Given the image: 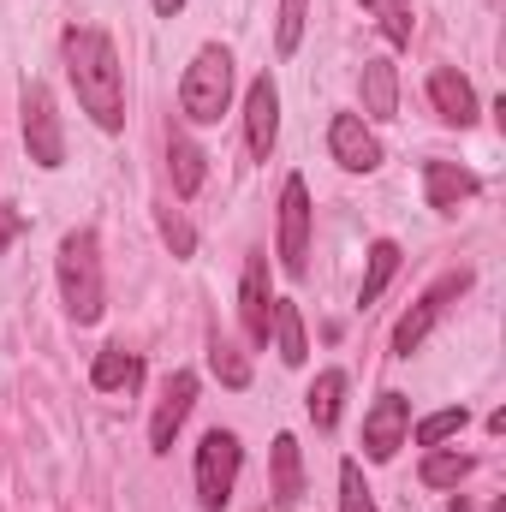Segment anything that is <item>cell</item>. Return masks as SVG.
I'll return each instance as SVG.
<instances>
[{
	"instance_id": "6da1fadb",
	"label": "cell",
	"mask_w": 506,
	"mask_h": 512,
	"mask_svg": "<svg viewBox=\"0 0 506 512\" xmlns=\"http://www.w3.org/2000/svg\"><path fill=\"white\" fill-rule=\"evenodd\" d=\"M60 48H66V78L78 90V108L102 131H120L126 126V72H120L114 36L90 30V24H72Z\"/></svg>"
},
{
	"instance_id": "7a4b0ae2",
	"label": "cell",
	"mask_w": 506,
	"mask_h": 512,
	"mask_svg": "<svg viewBox=\"0 0 506 512\" xmlns=\"http://www.w3.org/2000/svg\"><path fill=\"white\" fill-rule=\"evenodd\" d=\"M60 298H66V316H72L78 328L102 322V310H108L102 245H96V233H90V227H78V233H66V239H60Z\"/></svg>"
},
{
	"instance_id": "3957f363",
	"label": "cell",
	"mask_w": 506,
	"mask_h": 512,
	"mask_svg": "<svg viewBox=\"0 0 506 512\" xmlns=\"http://www.w3.org/2000/svg\"><path fill=\"white\" fill-rule=\"evenodd\" d=\"M179 108H185L191 126H215L233 108V54L221 42H209V48L191 54L185 78H179Z\"/></svg>"
},
{
	"instance_id": "277c9868",
	"label": "cell",
	"mask_w": 506,
	"mask_h": 512,
	"mask_svg": "<svg viewBox=\"0 0 506 512\" xmlns=\"http://www.w3.org/2000/svg\"><path fill=\"white\" fill-rule=\"evenodd\" d=\"M18 120H24V149L36 167H66V131H60V114H54V96L42 78H24L18 90Z\"/></svg>"
},
{
	"instance_id": "5b68a950",
	"label": "cell",
	"mask_w": 506,
	"mask_h": 512,
	"mask_svg": "<svg viewBox=\"0 0 506 512\" xmlns=\"http://www.w3.org/2000/svg\"><path fill=\"white\" fill-rule=\"evenodd\" d=\"M239 465H245V447H239L233 429H209L197 441V501H203V512H221L233 501Z\"/></svg>"
},
{
	"instance_id": "8992f818",
	"label": "cell",
	"mask_w": 506,
	"mask_h": 512,
	"mask_svg": "<svg viewBox=\"0 0 506 512\" xmlns=\"http://www.w3.org/2000/svg\"><path fill=\"white\" fill-rule=\"evenodd\" d=\"M465 292H471V274H465V268H459V274H441V280H435V286L405 310V316H399V328H393V352H399V358H411V352L429 340V328L453 310V298H465Z\"/></svg>"
},
{
	"instance_id": "52a82bcc",
	"label": "cell",
	"mask_w": 506,
	"mask_h": 512,
	"mask_svg": "<svg viewBox=\"0 0 506 512\" xmlns=\"http://www.w3.org/2000/svg\"><path fill=\"white\" fill-rule=\"evenodd\" d=\"M280 268L310 274V185L298 173L280 185Z\"/></svg>"
},
{
	"instance_id": "ba28073f",
	"label": "cell",
	"mask_w": 506,
	"mask_h": 512,
	"mask_svg": "<svg viewBox=\"0 0 506 512\" xmlns=\"http://www.w3.org/2000/svg\"><path fill=\"white\" fill-rule=\"evenodd\" d=\"M405 435H411V399L405 393H381L370 405V417H364V459L387 465L405 447Z\"/></svg>"
},
{
	"instance_id": "9c48e42d",
	"label": "cell",
	"mask_w": 506,
	"mask_h": 512,
	"mask_svg": "<svg viewBox=\"0 0 506 512\" xmlns=\"http://www.w3.org/2000/svg\"><path fill=\"white\" fill-rule=\"evenodd\" d=\"M191 405H197V376L173 370L167 387H161V399H155V417H149V453H173V435L191 417Z\"/></svg>"
},
{
	"instance_id": "30bf717a",
	"label": "cell",
	"mask_w": 506,
	"mask_h": 512,
	"mask_svg": "<svg viewBox=\"0 0 506 512\" xmlns=\"http://www.w3.org/2000/svg\"><path fill=\"white\" fill-rule=\"evenodd\" d=\"M328 149H334V161H340L346 173H376L381 167V143H376V131L364 126V114H334Z\"/></svg>"
},
{
	"instance_id": "8fae6325",
	"label": "cell",
	"mask_w": 506,
	"mask_h": 512,
	"mask_svg": "<svg viewBox=\"0 0 506 512\" xmlns=\"http://www.w3.org/2000/svg\"><path fill=\"white\" fill-rule=\"evenodd\" d=\"M245 137H251L256 161H268V155H274V137H280V90H274V78H268V72L245 90Z\"/></svg>"
},
{
	"instance_id": "7c38bea8",
	"label": "cell",
	"mask_w": 506,
	"mask_h": 512,
	"mask_svg": "<svg viewBox=\"0 0 506 512\" xmlns=\"http://www.w3.org/2000/svg\"><path fill=\"white\" fill-rule=\"evenodd\" d=\"M423 191H429V209L453 215L459 203H471L483 191V179L471 167H459V161H423Z\"/></svg>"
},
{
	"instance_id": "4fadbf2b",
	"label": "cell",
	"mask_w": 506,
	"mask_h": 512,
	"mask_svg": "<svg viewBox=\"0 0 506 512\" xmlns=\"http://www.w3.org/2000/svg\"><path fill=\"white\" fill-rule=\"evenodd\" d=\"M239 316H245V334L256 346H268V322H274V292H268V256L245 262V280H239Z\"/></svg>"
},
{
	"instance_id": "5bb4252c",
	"label": "cell",
	"mask_w": 506,
	"mask_h": 512,
	"mask_svg": "<svg viewBox=\"0 0 506 512\" xmlns=\"http://www.w3.org/2000/svg\"><path fill=\"white\" fill-rule=\"evenodd\" d=\"M429 102H435V114H441L447 126H471V120H477V90H471V78H459L453 66H435V72H429Z\"/></svg>"
},
{
	"instance_id": "9a60e30c",
	"label": "cell",
	"mask_w": 506,
	"mask_h": 512,
	"mask_svg": "<svg viewBox=\"0 0 506 512\" xmlns=\"http://www.w3.org/2000/svg\"><path fill=\"white\" fill-rule=\"evenodd\" d=\"M358 90H364V114L370 120H393L399 114V72H393V60H364Z\"/></svg>"
},
{
	"instance_id": "2e32d148",
	"label": "cell",
	"mask_w": 506,
	"mask_h": 512,
	"mask_svg": "<svg viewBox=\"0 0 506 512\" xmlns=\"http://www.w3.org/2000/svg\"><path fill=\"white\" fill-rule=\"evenodd\" d=\"M304 501V453L292 435H274V507H298Z\"/></svg>"
},
{
	"instance_id": "e0dca14e",
	"label": "cell",
	"mask_w": 506,
	"mask_h": 512,
	"mask_svg": "<svg viewBox=\"0 0 506 512\" xmlns=\"http://www.w3.org/2000/svg\"><path fill=\"white\" fill-rule=\"evenodd\" d=\"M268 334H274V352H280V364H304L310 358V346H304V316H298V304L292 298H274V322H268Z\"/></svg>"
},
{
	"instance_id": "ac0fdd59",
	"label": "cell",
	"mask_w": 506,
	"mask_h": 512,
	"mask_svg": "<svg viewBox=\"0 0 506 512\" xmlns=\"http://www.w3.org/2000/svg\"><path fill=\"white\" fill-rule=\"evenodd\" d=\"M167 161H173V191L179 197H197L203 191V149L179 126H167Z\"/></svg>"
},
{
	"instance_id": "d6986e66",
	"label": "cell",
	"mask_w": 506,
	"mask_h": 512,
	"mask_svg": "<svg viewBox=\"0 0 506 512\" xmlns=\"http://www.w3.org/2000/svg\"><path fill=\"white\" fill-rule=\"evenodd\" d=\"M143 382V364H137V352L126 346H108V352H96V364H90V387H102V393H120V387H137Z\"/></svg>"
},
{
	"instance_id": "ffe728a7",
	"label": "cell",
	"mask_w": 506,
	"mask_h": 512,
	"mask_svg": "<svg viewBox=\"0 0 506 512\" xmlns=\"http://www.w3.org/2000/svg\"><path fill=\"white\" fill-rule=\"evenodd\" d=\"M340 399H346V370H322L310 393H304V411H310V423L316 429H334L340 423Z\"/></svg>"
},
{
	"instance_id": "44dd1931",
	"label": "cell",
	"mask_w": 506,
	"mask_h": 512,
	"mask_svg": "<svg viewBox=\"0 0 506 512\" xmlns=\"http://www.w3.org/2000/svg\"><path fill=\"white\" fill-rule=\"evenodd\" d=\"M393 274H399V245H393V239H376V245H370V268H364V286H358V304H364V310L387 292Z\"/></svg>"
},
{
	"instance_id": "7402d4cb",
	"label": "cell",
	"mask_w": 506,
	"mask_h": 512,
	"mask_svg": "<svg viewBox=\"0 0 506 512\" xmlns=\"http://www.w3.org/2000/svg\"><path fill=\"white\" fill-rule=\"evenodd\" d=\"M471 471H477V459H471V453H441V447H429V459H423V471H417V477H423L429 489H459Z\"/></svg>"
},
{
	"instance_id": "603a6c76",
	"label": "cell",
	"mask_w": 506,
	"mask_h": 512,
	"mask_svg": "<svg viewBox=\"0 0 506 512\" xmlns=\"http://www.w3.org/2000/svg\"><path fill=\"white\" fill-rule=\"evenodd\" d=\"M209 370H215L227 387H251V364H245V352H239L227 334H215V340H209Z\"/></svg>"
},
{
	"instance_id": "cb8c5ba5",
	"label": "cell",
	"mask_w": 506,
	"mask_h": 512,
	"mask_svg": "<svg viewBox=\"0 0 506 512\" xmlns=\"http://www.w3.org/2000/svg\"><path fill=\"white\" fill-rule=\"evenodd\" d=\"M364 12H376V24H381V36L393 42V48H405L411 42V0H364Z\"/></svg>"
},
{
	"instance_id": "d4e9b609",
	"label": "cell",
	"mask_w": 506,
	"mask_h": 512,
	"mask_svg": "<svg viewBox=\"0 0 506 512\" xmlns=\"http://www.w3.org/2000/svg\"><path fill=\"white\" fill-rule=\"evenodd\" d=\"M471 423V411L465 405H447V411H429L423 423H417V447H441V441H453L459 429Z\"/></svg>"
},
{
	"instance_id": "484cf974",
	"label": "cell",
	"mask_w": 506,
	"mask_h": 512,
	"mask_svg": "<svg viewBox=\"0 0 506 512\" xmlns=\"http://www.w3.org/2000/svg\"><path fill=\"white\" fill-rule=\"evenodd\" d=\"M304 12H310V0H280V24H274V48L280 54H292L304 42Z\"/></svg>"
},
{
	"instance_id": "4316f807",
	"label": "cell",
	"mask_w": 506,
	"mask_h": 512,
	"mask_svg": "<svg viewBox=\"0 0 506 512\" xmlns=\"http://www.w3.org/2000/svg\"><path fill=\"white\" fill-rule=\"evenodd\" d=\"M340 512H376V501H370V489H364V471L346 459L340 465Z\"/></svg>"
},
{
	"instance_id": "83f0119b",
	"label": "cell",
	"mask_w": 506,
	"mask_h": 512,
	"mask_svg": "<svg viewBox=\"0 0 506 512\" xmlns=\"http://www.w3.org/2000/svg\"><path fill=\"white\" fill-rule=\"evenodd\" d=\"M155 221H161V239L173 245V256H191V251H197V233L185 227V215H179V209H167V203H161V209H155Z\"/></svg>"
},
{
	"instance_id": "f1b7e54d",
	"label": "cell",
	"mask_w": 506,
	"mask_h": 512,
	"mask_svg": "<svg viewBox=\"0 0 506 512\" xmlns=\"http://www.w3.org/2000/svg\"><path fill=\"white\" fill-rule=\"evenodd\" d=\"M12 239H18V215H12V209H0V251H6Z\"/></svg>"
},
{
	"instance_id": "f546056e",
	"label": "cell",
	"mask_w": 506,
	"mask_h": 512,
	"mask_svg": "<svg viewBox=\"0 0 506 512\" xmlns=\"http://www.w3.org/2000/svg\"><path fill=\"white\" fill-rule=\"evenodd\" d=\"M179 6H185V0H155V12H161V18H173Z\"/></svg>"
}]
</instances>
